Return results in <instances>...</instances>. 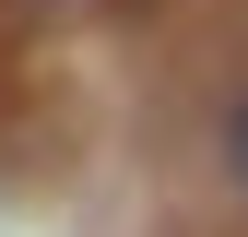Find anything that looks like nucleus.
<instances>
[{"mask_svg":"<svg viewBox=\"0 0 248 237\" xmlns=\"http://www.w3.org/2000/svg\"><path fill=\"white\" fill-rule=\"evenodd\" d=\"M225 178H236V190H248V107L225 118Z\"/></svg>","mask_w":248,"mask_h":237,"instance_id":"1","label":"nucleus"}]
</instances>
